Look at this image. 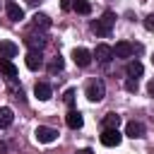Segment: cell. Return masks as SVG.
I'll return each instance as SVG.
<instances>
[{
    "mask_svg": "<svg viewBox=\"0 0 154 154\" xmlns=\"http://www.w3.org/2000/svg\"><path fill=\"white\" fill-rule=\"evenodd\" d=\"M60 7H63V10H70V7H72V0H60Z\"/></svg>",
    "mask_w": 154,
    "mask_h": 154,
    "instance_id": "cell-25",
    "label": "cell"
},
{
    "mask_svg": "<svg viewBox=\"0 0 154 154\" xmlns=\"http://www.w3.org/2000/svg\"><path fill=\"white\" fill-rule=\"evenodd\" d=\"M144 26H147L149 31H154V14H147V17H144Z\"/></svg>",
    "mask_w": 154,
    "mask_h": 154,
    "instance_id": "cell-24",
    "label": "cell"
},
{
    "mask_svg": "<svg viewBox=\"0 0 154 154\" xmlns=\"http://www.w3.org/2000/svg\"><path fill=\"white\" fill-rule=\"evenodd\" d=\"M72 7H75V12H79V14H89V12H91L89 0H72Z\"/></svg>",
    "mask_w": 154,
    "mask_h": 154,
    "instance_id": "cell-20",
    "label": "cell"
},
{
    "mask_svg": "<svg viewBox=\"0 0 154 154\" xmlns=\"http://www.w3.org/2000/svg\"><path fill=\"white\" fill-rule=\"evenodd\" d=\"M24 63H26L29 70H41V67H43V55H41V51H29L26 58H24Z\"/></svg>",
    "mask_w": 154,
    "mask_h": 154,
    "instance_id": "cell-7",
    "label": "cell"
},
{
    "mask_svg": "<svg viewBox=\"0 0 154 154\" xmlns=\"http://www.w3.org/2000/svg\"><path fill=\"white\" fill-rule=\"evenodd\" d=\"M34 94H36V99H38V101H48V99L53 96V89H51V84H46V82H36Z\"/></svg>",
    "mask_w": 154,
    "mask_h": 154,
    "instance_id": "cell-12",
    "label": "cell"
},
{
    "mask_svg": "<svg viewBox=\"0 0 154 154\" xmlns=\"http://www.w3.org/2000/svg\"><path fill=\"white\" fill-rule=\"evenodd\" d=\"M0 72H2L7 79H14V77H17V67H14L12 60H7V58H0Z\"/></svg>",
    "mask_w": 154,
    "mask_h": 154,
    "instance_id": "cell-15",
    "label": "cell"
},
{
    "mask_svg": "<svg viewBox=\"0 0 154 154\" xmlns=\"http://www.w3.org/2000/svg\"><path fill=\"white\" fill-rule=\"evenodd\" d=\"M34 137H36V142H41V144H51V142L58 140V130H55V128H48V125H38V128L34 130Z\"/></svg>",
    "mask_w": 154,
    "mask_h": 154,
    "instance_id": "cell-3",
    "label": "cell"
},
{
    "mask_svg": "<svg viewBox=\"0 0 154 154\" xmlns=\"http://www.w3.org/2000/svg\"><path fill=\"white\" fill-rule=\"evenodd\" d=\"M91 58H96L99 63H108V60L113 58V48H111V46H106V43H99V46L94 48Z\"/></svg>",
    "mask_w": 154,
    "mask_h": 154,
    "instance_id": "cell-6",
    "label": "cell"
},
{
    "mask_svg": "<svg viewBox=\"0 0 154 154\" xmlns=\"http://www.w3.org/2000/svg\"><path fill=\"white\" fill-rule=\"evenodd\" d=\"M31 19H34V26H43V29H48V26H51V17H48V14H43V12H36Z\"/></svg>",
    "mask_w": 154,
    "mask_h": 154,
    "instance_id": "cell-18",
    "label": "cell"
},
{
    "mask_svg": "<svg viewBox=\"0 0 154 154\" xmlns=\"http://www.w3.org/2000/svg\"><path fill=\"white\" fill-rule=\"evenodd\" d=\"M103 96H106V84H103L101 79H91V82L87 84V99H89L91 103H99Z\"/></svg>",
    "mask_w": 154,
    "mask_h": 154,
    "instance_id": "cell-2",
    "label": "cell"
},
{
    "mask_svg": "<svg viewBox=\"0 0 154 154\" xmlns=\"http://www.w3.org/2000/svg\"><path fill=\"white\" fill-rule=\"evenodd\" d=\"M120 142H123V135L118 132V128L103 130V135H101V144H103V147H118Z\"/></svg>",
    "mask_w": 154,
    "mask_h": 154,
    "instance_id": "cell-4",
    "label": "cell"
},
{
    "mask_svg": "<svg viewBox=\"0 0 154 154\" xmlns=\"http://www.w3.org/2000/svg\"><path fill=\"white\" fill-rule=\"evenodd\" d=\"M113 55H116V58H130V55H132V43H128V41H118L116 48H113Z\"/></svg>",
    "mask_w": 154,
    "mask_h": 154,
    "instance_id": "cell-14",
    "label": "cell"
},
{
    "mask_svg": "<svg viewBox=\"0 0 154 154\" xmlns=\"http://www.w3.org/2000/svg\"><path fill=\"white\" fill-rule=\"evenodd\" d=\"M63 67H65V60H63L60 55H55V58L51 60V65H48V72H51V75H55V72H60Z\"/></svg>",
    "mask_w": 154,
    "mask_h": 154,
    "instance_id": "cell-21",
    "label": "cell"
},
{
    "mask_svg": "<svg viewBox=\"0 0 154 154\" xmlns=\"http://www.w3.org/2000/svg\"><path fill=\"white\" fill-rule=\"evenodd\" d=\"M26 2H29V5H36V2H38V0H26Z\"/></svg>",
    "mask_w": 154,
    "mask_h": 154,
    "instance_id": "cell-28",
    "label": "cell"
},
{
    "mask_svg": "<svg viewBox=\"0 0 154 154\" xmlns=\"http://www.w3.org/2000/svg\"><path fill=\"white\" fill-rule=\"evenodd\" d=\"M147 91H149V94H152V96H154V79H152V82H149V84H147Z\"/></svg>",
    "mask_w": 154,
    "mask_h": 154,
    "instance_id": "cell-26",
    "label": "cell"
},
{
    "mask_svg": "<svg viewBox=\"0 0 154 154\" xmlns=\"http://www.w3.org/2000/svg\"><path fill=\"white\" fill-rule=\"evenodd\" d=\"M125 135L132 137V140H140V137H144V125L137 123V120H130V123L125 125Z\"/></svg>",
    "mask_w": 154,
    "mask_h": 154,
    "instance_id": "cell-11",
    "label": "cell"
},
{
    "mask_svg": "<svg viewBox=\"0 0 154 154\" xmlns=\"http://www.w3.org/2000/svg\"><path fill=\"white\" fill-rule=\"evenodd\" d=\"M72 60H75L79 67H87V65L91 63V53H89L87 48H75V51H72Z\"/></svg>",
    "mask_w": 154,
    "mask_h": 154,
    "instance_id": "cell-9",
    "label": "cell"
},
{
    "mask_svg": "<svg viewBox=\"0 0 154 154\" xmlns=\"http://www.w3.org/2000/svg\"><path fill=\"white\" fill-rule=\"evenodd\" d=\"M113 24H116V14L108 10V12H103L96 22H91V31H94L96 36H108L111 29H113Z\"/></svg>",
    "mask_w": 154,
    "mask_h": 154,
    "instance_id": "cell-1",
    "label": "cell"
},
{
    "mask_svg": "<svg viewBox=\"0 0 154 154\" xmlns=\"http://www.w3.org/2000/svg\"><path fill=\"white\" fill-rule=\"evenodd\" d=\"M120 125V116L118 113H108L103 118V130H111V128H118Z\"/></svg>",
    "mask_w": 154,
    "mask_h": 154,
    "instance_id": "cell-19",
    "label": "cell"
},
{
    "mask_svg": "<svg viewBox=\"0 0 154 154\" xmlns=\"http://www.w3.org/2000/svg\"><path fill=\"white\" fill-rule=\"evenodd\" d=\"M24 43L31 48V51H41L46 43H48V38L43 36V34H26V38H24Z\"/></svg>",
    "mask_w": 154,
    "mask_h": 154,
    "instance_id": "cell-5",
    "label": "cell"
},
{
    "mask_svg": "<svg viewBox=\"0 0 154 154\" xmlns=\"http://www.w3.org/2000/svg\"><path fill=\"white\" fill-rule=\"evenodd\" d=\"M152 63H154V55H152Z\"/></svg>",
    "mask_w": 154,
    "mask_h": 154,
    "instance_id": "cell-29",
    "label": "cell"
},
{
    "mask_svg": "<svg viewBox=\"0 0 154 154\" xmlns=\"http://www.w3.org/2000/svg\"><path fill=\"white\" fill-rule=\"evenodd\" d=\"M79 154H94V152H91V149H82Z\"/></svg>",
    "mask_w": 154,
    "mask_h": 154,
    "instance_id": "cell-27",
    "label": "cell"
},
{
    "mask_svg": "<svg viewBox=\"0 0 154 154\" xmlns=\"http://www.w3.org/2000/svg\"><path fill=\"white\" fill-rule=\"evenodd\" d=\"M63 101H65L67 106H72V103H75V89H67L65 96H63Z\"/></svg>",
    "mask_w": 154,
    "mask_h": 154,
    "instance_id": "cell-23",
    "label": "cell"
},
{
    "mask_svg": "<svg viewBox=\"0 0 154 154\" xmlns=\"http://www.w3.org/2000/svg\"><path fill=\"white\" fill-rule=\"evenodd\" d=\"M5 12H7V19H12V22L24 19V10H22L17 2H12V0H7V2H5Z\"/></svg>",
    "mask_w": 154,
    "mask_h": 154,
    "instance_id": "cell-8",
    "label": "cell"
},
{
    "mask_svg": "<svg viewBox=\"0 0 154 154\" xmlns=\"http://www.w3.org/2000/svg\"><path fill=\"white\" fill-rule=\"evenodd\" d=\"M125 89L135 94V91H137V79H135V77H128V79H125Z\"/></svg>",
    "mask_w": 154,
    "mask_h": 154,
    "instance_id": "cell-22",
    "label": "cell"
},
{
    "mask_svg": "<svg viewBox=\"0 0 154 154\" xmlns=\"http://www.w3.org/2000/svg\"><path fill=\"white\" fill-rule=\"evenodd\" d=\"M12 120H14V113H12V108H7V106H0V128H10V125H12Z\"/></svg>",
    "mask_w": 154,
    "mask_h": 154,
    "instance_id": "cell-16",
    "label": "cell"
},
{
    "mask_svg": "<svg viewBox=\"0 0 154 154\" xmlns=\"http://www.w3.org/2000/svg\"><path fill=\"white\" fill-rule=\"evenodd\" d=\"M125 72H128V77H135V79H137V77L144 72V67H142V63H140V60H132V63H128Z\"/></svg>",
    "mask_w": 154,
    "mask_h": 154,
    "instance_id": "cell-17",
    "label": "cell"
},
{
    "mask_svg": "<svg viewBox=\"0 0 154 154\" xmlns=\"http://www.w3.org/2000/svg\"><path fill=\"white\" fill-rule=\"evenodd\" d=\"M65 123H67V128H72V130H79V128L84 125V118H82V113H79V111L70 108V113L65 116Z\"/></svg>",
    "mask_w": 154,
    "mask_h": 154,
    "instance_id": "cell-10",
    "label": "cell"
},
{
    "mask_svg": "<svg viewBox=\"0 0 154 154\" xmlns=\"http://www.w3.org/2000/svg\"><path fill=\"white\" fill-rule=\"evenodd\" d=\"M17 51H19L17 43H12V41H7V38L0 41V58H7V60H10V58L17 55Z\"/></svg>",
    "mask_w": 154,
    "mask_h": 154,
    "instance_id": "cell-13",
    "label": "cell"
}]
</instances>
